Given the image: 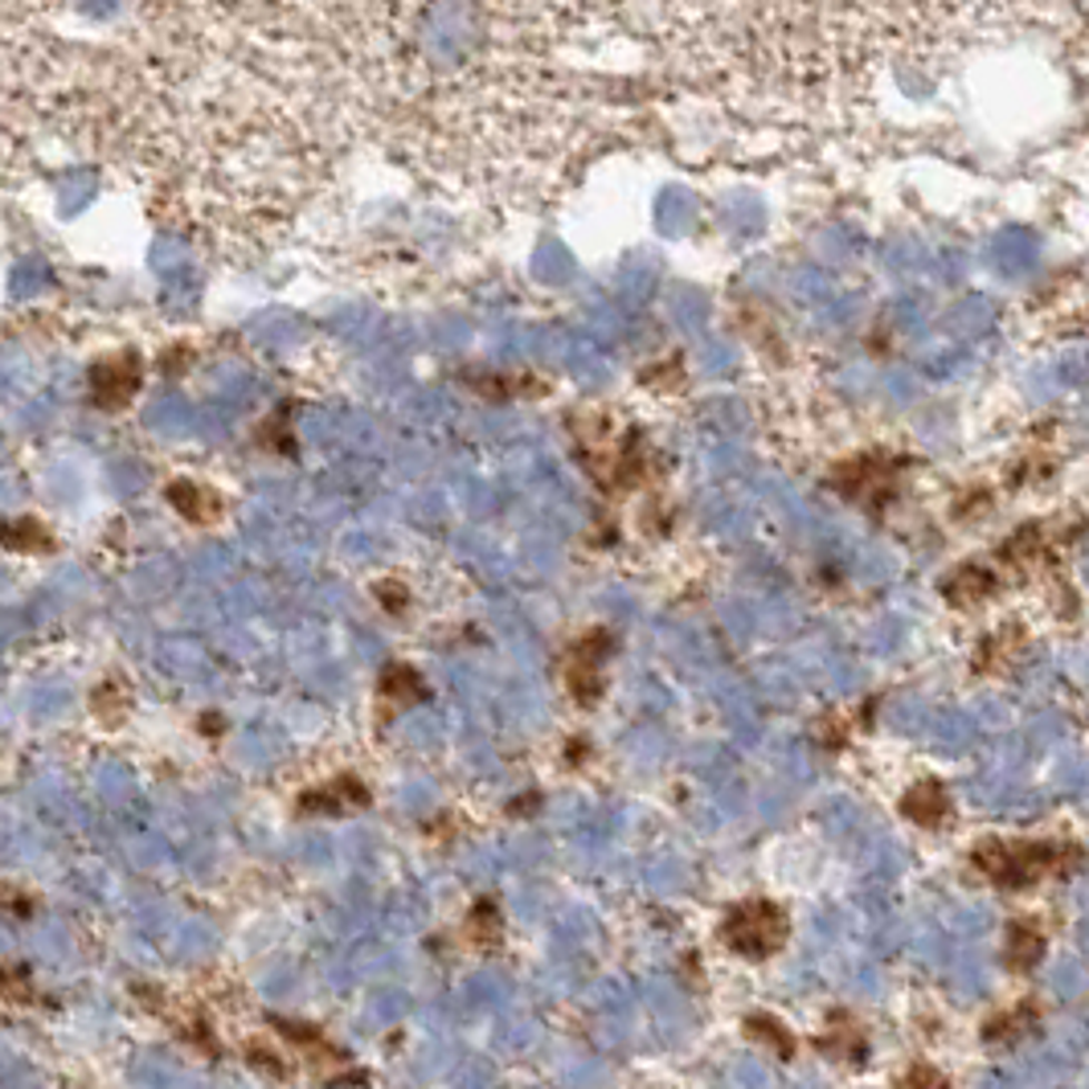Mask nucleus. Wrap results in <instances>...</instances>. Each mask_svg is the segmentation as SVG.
Returning <instances> with one entry per match:
<instances>
[{"instance_id":"f257e3e1","label":"nucleus","mask_w":1089,"mask_h":1089,"mask_svg":"<svg viewBox=\"0 0 1089 1089\" xmlns=\"http://www.w3.org/2000/svg\"><path fill=\"white\" fill-rule=\"evenodd\" d=\"M971 869L988 876L991 885L1020 893L1044 876H1061L1081 869L1077 844H1049V840H983L971 852Z\"/></svg>"},{"instance_id":"f03ea898","label":"nucleus","mask_w":1089,"mask_h":1089,"mask_svg":"<svg viewBox=\"0 0 1089 1089\" xmlns=\"http://www.w3.org/2000/svg\"><path fill=\"white\" fill-rule=\"evenodd\" d=\"M786 934H791L786 913L774 901L762 897L734 905L722 922V942L729 950H737L742 959H749V963H762V959L778 954L786 946Z\"/></svg>"},{"instance_id":"7ed1b4c3","label":"nucleus","mask_w":1089,"mask_h":1089,"mask_svg":"<svg viewBox=\"0 0 1089 1089\" xmlns=\"http://www.w3.org/2000/svg\"><path fill=\"white\" fill-rule=\"evenodd\" d=\"M271 1024H275V1032H279V1037L292 1040L295 1049L307 1052L312 1069H316V1073L324 1077L328 1086H361V1081H365V1073H361V1069H353L349 1052L336 1049V1044H332V1040L324 1037L316 1024H304V1020H287V1016H275Z\"/></svg>"},{"instance_id":"20e7f679","label":"nucleus","mask_w":1089,"mask_h":1089,"mask_svg":"<svg viewBox=\"0 0 1089 1089\" xmlns=\"http://www.w3.org/2000/svg\"><path fill=\"white\" fill-rule=\"evenodd\" d=\"M610 651V639L602 631L586 635L578 644L570 647V656H566V688H570V697L578 705H595L602 697V656Z\"/></svg>"},{"instance_id":"39448f33","label":"nucleus","mask_w":1089,"mask_h":1089,"mask_svg":"<svg viewBox=\"0 0 1089 1089\" xmlns=\"http://www.w3.org/2000/svg\"><path fill=\"white\" fill-rule=\"evenodd\" d=\"M373 803L369 786L356 778V774H341L324 786H312L300 795V815H349V811H365Z\"/></svg>"},{"instance_id":"423d86ee","label":"nucleus","mask_w":1089,"mask_h":1089,"mask_svg":"<svg viewBox=\"0 0 1089 1089\" xmlns=\"http://www.w3.org/2000/svg\"><path fill=\"white\" fill-rule=\"evenodd\" d=\"M901 815L910 820V824L925 827V832H942L950 824V795L946 786L938 783V778H922V783H913L905 795H901Z\"/></svg>"},{"instance_id":"0eeeda50","label":"nucleus","mask_w":1089,"mask_h":1089,"mask_svg":"<svg viewBox=\"0 0 1089 1089\" xmlns=\"http://www.w3.org/2000/svg\"><path fill=\"white\" fill-rule=\"evenodd\" d=\"M820 1049L840 1057V1061L848 1065H869V1037H864V1028L852 1020L848 1012H832L827 1016V1028L824 1037H820Z\"/></svg>"},{"instance_id":"6e6552de","label":"nucleus","mask_w":1089,"mask_h":1089,"mask_svg":"<svg viewBox=\"0 0 1089 1089\" xmlns=\"http://www.w3.org/2000/svg\"><path fill=\"white\" fill-rule=\"evenodd\" d=\"M1003 959L1012 971H1032L1044 959V930L1032 918H1016L1008 925V942H1003Z\"/></svg>"},{"instance_id":"1a4fd4ad","label":"nucleus","mask_w":1089,"mask_h":1089,"mask_svg":"<svg viewBox=\"0 0 1089 1089\" xmlns=\"http://www.w3.org/2000/svg\"><path fill=\"white\" fill-rule=\"evenodd\" d=\"M381 697L390 700V705H419V700L431 697V688L422 680L419 671L410 668V664H390V668L381 671Z\"/></svg>"},{"instance_id":"9d476101","label":"nucleus","mask_w":1089,"mask_h":1089,"mask_svg":"<svg viewBox=\"0 0 1089 1089\" xmlns=\"http://www.w3.org/2000/svg\"><path fill=\"white\" fill-rule=\"evenodd\" d=\"M1037 1020H1040V1008L1024 1000V1003H1016L1012 1012L991 1016L988 1028H983V1037L995 1040V1044H1016V1040L1028 1037V1032L1037 1028Z\"/></svg>"},{"instance_id":"9b49d317","label":"nucleus","mask_w":1089,"mask_h":1089,"mask_svg":"<svg viewBox=\"0 0 1089 1089\" xmlns=\"http://www.w3.org/2000/svg\"><path fill=\"white\" fill-rule=\"evenodd\" d=\"M468 938L483 950H496L500 942H504V913H500V905H496L492 897H480L475 905H471Z\"/></svg>"},{"instance_id":"f8f14e48","label":"nucleus","mask_w":1089,"mask_h":1089,"mask_svg":"<svg viewBox=\"0 0 1089 1089\" xmlns=\"http://www.w3.org/2000/svg\"><path fill=\"white\" fill-rule=\"evenodd\" d=\"M90 709L99 717L107 729H119L127 722V713H131V693H127L119 680H102L95 693H90Z\"/></svg>"},{"instance_id":"ddd939ff","label":"nucleus","mask_w":1089,"mask_h":1089,"mask_svg":"<svg viewBox=\"0 0 1089 1089\" xmlns=\"http://www.w3.org/2000/svg\"><path fill=\"white\" fill-rule=\"evenodd\" d=\"M0 544H9L17 553H50L53 537L38 520H13V524H0Z\"/></svg>"},{"instance_id":"4468645a","label":"nucleus","mask_w":1089,"mask_h":1089,"mask_svg":"<svg viewBox=\"0 0 1089 1089\" xmlns=\"http://www.w3.org/2000/svg\"><path fill=\"white\" fill-rule=\"evenodd\" d=\"M746 1032H749V1040H758V1044H766V1049H774L783 1061H791L795 1057V1037L786 1032L774 1016H762V1012H754V1016H746Z\"/></svg>"},{"instance_id":"2eb2a0df","label":"nucleus","mask_w":1089,"mask_h":1089,"mask_svg":"<svg viewBox=\"0 0 1089 1089\" xmlns=\"http://www.w3.org/2000/svg\"><path fill=\"white\" fill-rule=\"evenodd\" d=\"M1020 647H1024V639L1016 635V627H1008V631L1000 635V639H988V644L979 647V656H975V671H995V668H1008L1016 656H1020Z\"/></svg>"},{"instance_id":"dca6fc26","label":"nucleus","mask_w":1089,"mask_h":1089,"mask_svg":"<svg viewBox=\"0 0 1089 1089\" xmlns=\"http://www.w3.org/2000/svg\"><path fill=\"white\" fill-rule=\"evenodd\" d=\"M38 1000V988H33V975H29L26 963H9L0 967V1003H17V1008H26V1003Z\"/></svg>"},{"instance_id":"f3484780","label":"nucleus","mask_w":1089,"mask_h":1089,"mask_svg":"<svg viewBox=\"0 0 1089 1089\" xmlns=\"http://www.w3.org/2000/svg\"><path fill=\"white\" fill-rule=\"evenodd\" d=\"M168 496H173L177 512H185V517L197 520V524H205V520L217 517V500L209 492H202V488H193V483H173V488H168Z\"/></svg>"},{"instance_id":"a211bd4d","label":"nucleus","mask_w":1089,"mask_h":1089,"mask_svg":"<svg viewBox=\"0 0 1089 1089\" xmlns=\"http://www.w3.org/2000/svg\"><path fill=\"white\" fill-rule=\"evenodd\" d=\"M246 1065L251 1069H258V1073H266V1077H275V1081H287V1061H283L279 1052L271 1049V1044H263V1040H246Z\"/></svg>"},{"instance_id":"6ab92c4d","label":"nucleus","mask_w":1089,"mask_h":1089,"mask_svg":"<svg viewBox=\"0 0 1089 1089\" xmlns=\"http://www.w3.org/2000/svg\"><path fill=\"white\" fill-rule=\"evenodd\" d=\"M988 590H991V578H988V573H979V570H963L954 582L946 586L950 602H979Z\"/></svg>"},{"instance_id":"aec40b11","label":"nucleus","mask_w":1089,"mask_h":1089,"mask_svg":"<svg viewBox=\"0 0 1089 1089\" xmlns=\"http://www.w3.org/2000/svg\"><path fill=\"white\" fill-rule=\"evenodd\" d=\"M893 1089H950V1081L938 1073L934 1065H910V1069H905V1077H901Z\"/></svg>"},{"instance_id":"412c9836","label":"nucleus","mask_w":1089,"mask_h":1089,"mask_svg":"<svg viewBox=\"0 0 1089 1089\" xmlns=\"http://www.w3.org/2000/svg\"><path fill=\"white\" fill-rule=\"evenodd\" d=\"M0 910H13L17 918H29V913H33V897H29L26 889L0 885Z\"/></svg>"},{"instance_id":"4be33fe9","label":"nucleus","mask_w":1089,"mask_h":1089,"mask_svg":"<svg viewBox=\"0 0 1089 1089\" xmlns=\"http://www.w3.org/2000/svg\"><path fill=\"white\" fill-rule=\"evenodd\" d=\"M197 725H202L205 737H222V729H226V717H222V713H205Z\"/></svg>"},{"instance_id":"5701e85b","label":"nucleus","mask_w":1089,"mask_h":1089,"mask_svg":"<svg viewBox=\"0 0 1089 1089\" xmlns=\"http://www.w3.org/2000/svg\"><path fill=\"white\" fill-rule=\"evenodd\" d=\"M537 807H541V795H537V791H524V798L512 803L508 811H512V815H529V811H537Z\"/></svg>"},{"instance_id":"b1692460","label":"nucleus","mask_w":1089,"mask_h":1089,"mask_svg":"<svg viewBox=\"0 0 1089 1089\" xmlns=\"http://www.w3.org/2000/svg\"><path fill=\"white\" fill-rule=\"evenodd\" d=\"M582 758H586V742L578 737V742L566 746V762H570V766H582Z\"/></svg>"}]
</instances>
